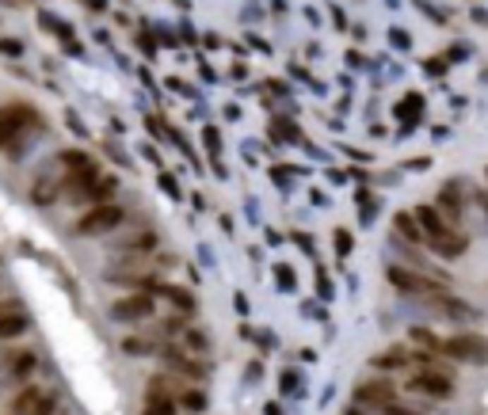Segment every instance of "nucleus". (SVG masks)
Masks as SVG:
<instances>
[{"instance_id":"18","label":"nucleus","mask_w":488,"mask_h":415,"mask_svg":"<svg viewBox=\"0 0 488 415\" xmlns=\"http://www.w3.org/2000/svg\"><path fill=\"white\" fill-rule=\"evenodd\" d=\"M420 107H424V96H416V92H412V96H405V103L397 107V115L405 118V122H412V118L420 115Z\"/></svg>"},{"instance_id":"9","label":"nucleus","mask_w":488,"mask_h":415,"mask_svg":"<svg viewBox=\"0 0 488 415\" xmlns=\"http://www.w3.org/2000/svg\"><path fill=\"white\" fill-rule=\"evenodd\" d=\"M424 301H427V309H431V313H439V316H446V320L473 316V309H469L465 301H458V297H446L443 290H435V294H424Z\"/></svg>"},{"instance_id":"19","label":"nucleus","mask_w":488,"mask_h":415,"mask_svg":"<svg viewBox=\"0 0 488 415\" xmlns=\"http://www.w3.org/2000/svg\"><path fill=\"white\" fill-rule=\"evenodd\" d=\"M164 297H172L176 305L183 309V313H195V297H191V294H183V290H176V286H164Z\"/></svg>"},{"instance_id":"13","label":"nucleus","mask_w":488,"mask_h":415,"mask_svg":"<svg viewBox=\"0 0 488 415\" xmlns=\"http://www.w3.org/2000/svg\"><path fill=\"white\" fill-rule=\"evenodd\" d=\"M393 229H397L405 240H424V229H420L416 213H397V221H393Z\"/></svg>"},{"instance_id":"14","label":"nucleus","mask_w":488,"mask_h":415,"mask_svg":"<svg viewBox=\"0 0 488 415\" xmlns=\"http://www.w3.org/2000/svg\"><path fill=\"white\" fill-rule=\"evenodd\" d=\"M408 362H412V354L401 351V347H393V351H386V354L374 358V366H386V370H401V366H408Z\"/></svg>"},{"instance_id":"27","label":"nucleus","mask_w":488,"mask_h":415,"mask_svg":"<svg viewBox=\"0 0 488 415\" xmlns=\"http://www.w3.org/2000/svg\"><path fill=\"white\" fill-rule=\"evenodd\" d=\"M336 244H340V252L351 248V240H347V233H336Z\"/></svg>"},{"instance_id":"12","label":"nucleus","mask_w":488,"mask_h":415,"mask_svg":"<svg viewBox=\"0 0 488 415\" xmlns=\"http://www.w3.org/2000/svg\"><path fill=\"white\" fill-rule=\"evenodd\" d=\"M439 206L446 210V218H450V221H458V213H462V194H458V187H454V183H446L443 191H439Z\"/></svg>"},{"instance_id":"15","label":"nucleus","mask_w":488,"mask_h":415,"mask_svg":"<svg viewBox=\"0 0 488 415\" xmlns=\"http://www.w3.org/2000/svg\"><path fill=\"white\" fill-rule=\"evenodd\" d=\"M27 328V320L23 316H16V313H0V339H16Z\"/></svg>"},{"instance_id":"21","label":"nucleus","mask_w":488,"mask_h":415,"mask_svg":"<svg viewBox=\"0 0 488 415\" xmlns=\"http://www.w3.org/2000/svg\"><path fill=\"white\" fill-rule=\"evenodd\" d=\"M408 335H412V339H416V343H420V347H427V351H431V347H443V343H439V339H435V335H431V332H427V328H412V332H408Z\"/></svg>"},{"instance_id":"26","label":"nucleus","mask_w":488,"mask_h":415,"mask_svg":"<svg viewBox=\"0 0 488 415\" xmlns=\"http://www.w3.org/2000/svg\"><path fill=\"white\" fill-rule=\"evenodd\" d=\"M0 50H4V54H16V58H20V54H23V46H20V42H8V39H4V42H0Z\"/></svg>"},{"instance_id":"28","label":"nucleus","mask_w":488,"mask_h":415,"mask_svg":"<svg viewBox=\"0 0 488 415\" xmlns=\"http://www.w3.org/2000/svg\"><path fill=\"white\" fill-rule=\"evenodd\" d=\"M386 415H420V411H405V408H386Z\"/></svg>"},{"instance_id":"10","label":"nucleus","mask_w":488,"mask_h":415,"mask_svg":"<svg viewBox=\"0 0 488 415\" xmlns=\"http://www.w3.org/2000/svg\"><path fill=\"white\" fill-rule=\"evenodd\" d=\"M427 244H431V248H435V252H439V256H446V259H454V256H462V252L469 248V240H465V237H458V233H454V229H446V233H439V237H431Z\"/></svg>"},{"instance_id":"1","label":"nucleus","mask_w":488,"mask_h":415,"mask_svg":"<svg viewBox=\"0 0 488 415\" xmlns=\"http://www.w3.org/2000/svg\"><path fill=\"white\" fill-rule=\"evenodd\" d=\"M126 221V213H122V206L115 202H99V206H92L88 213L77 221V233L80 237H99V233H111L115 225Z\"/></svg>"},{"instance_id":"30","label":"nucleus","mask_w":488,"mask_h":415,"mask_svg":"<svg viewBox=\"0 0 488 415\" xmlns=\"http://www.w3.org/2000/svg\"><path fill=\"white\" fill-rule=\"evenodd\" d=\"M12 415H16V411H12Z\"/></svg>"},{"instance_id":"16","label":"nucleus","mask_w":488,"mask_h":415,"mask_svg":"<svg viewBox=\"0 0 488 415\" xmlns=\"http://www.w3.org/2000/svg\"><path fill=\"white\" fill-rule=\"evenodd\" d=\"M145 415H176L172 396H164V392H149V408H145Z\"/></svg>"},{"instance_id":"8","label":"nucleus","mask_w":488,"mask_h":415,"mask_svg":"<svg viewBox=\"0 0 488 415\" xmlns=\"http://www.w3.org/2000/svg\"><path fill=\"white\" fill-rule=\"evenodd\" d=\"M111 316H115V320H145V316H153V297H149V294L118 297L115 305H111Z\"/></svg>"},{"instance_id":"24","label":"nucleus","mask_w":488,"mask_h":415,"mask_svg":"<svg viewBox=\"0 0 488 415\" xmlns=\"http://www.w3.org/2000/svg\"><path fill=\"white\" fill-rule=\"evenodd\" d=\"M424 73H431V77H443V73H446V65L439 61V58H431V61H424Z\"/></svg>"},{"instance_id":"5","label":"nucleus","mask_w":488,"mask_h":415,"mask_svg":"<svg viewBox=\"0 0 488 415\" xmlns=\"http://www.w3.org/2000/svg\"><path fill=\"white\" fill-rule=\"evenodd\" d=\"M389 282L393 290H401V294H435V290H443V282H427L424 275H416V271L408 267H389Z\"/></svg>"},{"instance_id":"29","label":"nucleus","mask_w":488,"mask_h":415,"mask_svg":"<svg viewBox=\"0 0 488 415\" xmlns=\"http://www.w3.org/2000/svg\"><path fill=\"white\" fill-rule=\"evenodd\" d=\"M0 145H4V141H0Z\"/></svg>"},{"instance_id":"4","label":"nucleus","mask_w":488,"mask_h":415,"mask_svg":"<svg viewBox=\"0 0 488 415\" xmlns=\"http://www.w3.org/2000/svg\"><path fill=\"white\" fill-rule=\"evenodd\" d=\"M355 404H374V408H393L397 404V389L382 377H370V381L355 385Z\"/></svg>"},{"instance_id":"17","label":"nucleus","mask_w":488,"mask_h":415,"mask_svg":"<svg viewBox=\"0 0 488 415\" xmlns=\"http://www.w3.org/2000/svg\"><path fill=\"white\" fill-rule=\"evenodd\" d=\"M168 362H172L176 370H183L187 377H202V362H191V358L180 354V351H172V354H168Z\"/></svg>"},{"instance_id":"22","label":"nucleus","mask_w":488,"mask_h":415,"mask_svg":"<svg viewBox=\"0 0 488 415\" xmlns=\"http://www.w3.org/2000/svg\"><path fill=\"white\" fill-rule=\"evenodd\" d=\"M122 351L126 354H149V347H145V339H122Z\"/></svg>"},{"instance_id":"7","label":"nucleus","mask_w":488,"mask_h":415,"mask_svg":"<svg viewBox=\"0 0 488 415\" xmlns=\"http://www.w3.org/2000/svg\"><path fill=\"white\" fill-rule=\"evenodd\" d=\"M12 411L16 415H50L54 411V396L46 392V389H23L20 396H16V404H12Z\"/></svg>"},{"instance_id":"25","label":"nucleus","mask_w":488,"mask_h":415,"mask_svg":"<svg viewBox=\"0 0 488 415\" xmlns=\"http://www.w3.org/2000/svg\"><path fill=\"white\" fill-rule=\"evenodd\" d=\"M389 39H393V46H401V50H408V31H397V27H393V31H389Z\"/></svg>"},{"instance_id":"23","label":"nucleus","mask_w":488,"mask_h":415,"mask_svg":"<svg viewBox=\"0 0 488 415\" xmlns=\"http://www.w3.org/2000/svg\"><path fill=\"white\" fill-rule=\"evenodd\" d=\"M187 351H195V354H202V351H206V339H202L199 332H191V335H187Z\"/></svg>"},{"instance_id":"11","label":"nucleus","mask_w":488,"mask_h":415,"mask_svg":"<svg viewBox=\"0 0 488 415\" xmlns=\"http://www.w3.org/2000/svg\"><path fill=\"white\" fill-rule=\"evenodd\" d=\"M416 221H420V229H424V237L431 240V237H439V233H446V218L435 210V206H416Z\"/></svg>"},{"instance_id":"6","label":"nucleus","mask_w":488,"mask_h":415,"mask_svg":"<svg viewBox=\"0 0 488 415\" xmlns=\"http://www.w3.org/2000/svg\"><path fill=\"white\" fill-rule=\"evenodd\" d=\"M408 389L420 392V396H435V400H446V396L454 392V385H450V377H446L443 370H431V373H416V377H412Z\"/></svg>"},{"instance_id":"20","label":"nucleus","mask_w":488,"mask_h":415,"mask_svg":"<svg viewBox=\"0 0 488 415\" xmlns=\"http://www.w3.org/2000/svg\"><path fill=\"white\" fill-rule=\"evenodd\" d=\"M180 400H183V408H191V411H202V408H206V396H202V392H195V389L180 392Z\"/></svg>"},{"instance_id":"2","label":"nucleus","mask_w":488,"mask_h":415,"mask_svg":"<svg viewBox=\"0 0 488 415\" xmlns=\"http://www.w3.org/2000/svg\"><path fill=\"white\" fill-rule=\"evenodd\" d=\"M39 115H35V107H27V103H8V107H0V141H12L16 134H23V130H31Z\"/></svg>"},{"instance_id":"3","label":"nucleus","mask_w":488,"mask_h":415,"mask_svg":"<svg viewBox=\"0 0 488 415\" xmlns=\"http://www.w3.org/2000/svg\"><path fill=\"white\" fill-rule=\"evenodd\" d=\"M443 351L458 362H488V339L484 335H450L443 343Z\"/></svg>"}]
</instances>
